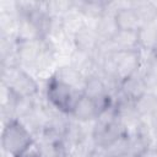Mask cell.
<instances>
[{
	"instance_id": "cell-1",
	"label": "cell",
	"mask_w": 157,
	"mask_h": 157,
	"mask_svg": "<svg viewBox=\"0 0 157 157\" xmlns=\"http://www.w3.org/2000/svg\"><path fill=\"white\" fill-rule=\"evenodd\" d=\"M33 144V135L22 120L11 118L6 123L1 134V146L10 157H25Z\"/></svg>"
},
{
	"instance_id": "cell-2",
	"label": "cell",
	"mask_w": 157,
	"mask_h": 157,
	"mask_svg": "<svg viewBox=\"0 0 157 157\" xmlns=\"http://www.w3.org/2000/svg\"><path fill=\"white\" fill-rule=\"evenodd\" d=\"M2 81L16 98H33V96L38 92L36 80L15 65H10L4 69Z\"/></svg>"
},
{
	"instance_id": "cell-3",
	"label": "cell",
	"mask_w": 157,
	"mask_h": 157,
	"mask_svg": "<svg viewBox=\"0 0 157 157\" xmlns=\"http://www.w3.org/2000/svg\"><path fill=\"white\" fill-rule=\"evenodd\" d=\"M81 92L76 91L71 86L66 85L54 75L48 80L47 83V98L49 103L56 108L60 113L69 114L72 109V105Z\"/></svg>"
},
{
	"instance_id": "cell-4",
	"label": "cell",
	"mask_w": 157,
	"mask_h": 157,
	"mask_svg": "<svg viewBox=\"0 0 157 157\" xmlns=\"http://www.w3.org/2000/svg\"><path fill=\"white\" fill-rule=\"evenodd\" d=\"M74 44L75 49L94 55V53L99 52L102 44L104 43L99 38L94 27L82 25L74 32Z\"/></svg>"
},
{
	"instance_id": "cell-5",
	"label": "cell",
	"mask_w": 157,
	"mask_h": 157,
	"mask_svg": "<svg viewBox=\"0 0 157 157\" xmlns=\"http://www.w3.org/2000/svg\"><path fill=\"white\" fill-rule=\"evenodd\" d=\"M147 92H148L147 83L145 81L144 75L140 74L126 77L118 83V94L131 103L137 102Z\"/></svg>"
},
{
	"instance_id": "cell-6",
	"label": "cell",
	"mask_w": 157,
	"mask_h": 157,
	"mask_svg": "<svg viewBox=\"0 0 157 157\" xmlns=\"http://www.w3.org/2000/svg\"><path fill=\"white\" fill-rule=\"evenodd\" d=\"M99 112L101 109L98 102L81 92L72 105L70 115L78 123H87L91 120H97Z\"/></svg>"
},
{
	"instance_id": "cell-7",
	"label": "cell",
	"mask_w": 157,
	"mask_h": 157,
	"mask_svg": "<svg viewBox=\"0 0 157 157\" xmlns=\"http://www.w3.org/2000/svg\"><path fill=\"white\" fill-rule=\"evenodd\" d=\"M81 92L97 102L104 101L110 96V91L105 78H103L98 74H91L86 76Z\"/></svg>"
},
{
	"instance_id": "cell-8",
	"label": "cell",
	"mask_w": 157,
	"mask_h": 157,
	"mask_svg": "<svg viewBox=\"0 0 157 157\" xmlns=\"http://www.w3.org/2000/svg\"><path fill=\"white\" fill-rule=\"evenodd\" d=\"M113 17L118 31H137L142 25L132 5L118 7L117 10H114Z\"/></svg>"
},
{
	"instance_id": "cell-9",
	"label": "cell",
	"mask_w": 157,
	"mask_h": 157,
	"mask_svg": "<svg viewBox=\"0 0 157 157\" xmlns=\"http://www.w3.org/2000/svg\"><path fill=\"white\" fill-rule=\"evenodd\" d=\"M113 52H131L141 50L139 43L137 31H118L109 43Z\"/></svg>"
},
{
	"instance_id": "cell-10",
	"label": "cell",
	"mask_w": 157,
	"mask_h": 157,
	"mask_svg": "<svg viewBox=\"0 0 157 157\" xmlns=\"http://www.w3.org/2000/svg\"><path fill=\"white\" fill-rule=\"evenodd\" d=\"M55 77H58L59 80H61L63 82H65L66 85L71 86L72 88H75L76 91H78V88H83V83L86 80V75L82 74L81 71H78L77 69H75L71 65H65L61 66L55 74Z\"/></svg>"
},
{
	"instance_id": "cell-11",
	"label": "cell",
	"mask_w": 157,
	"mask_h": 157,
	"mask_svg": "<svg viewBox=\"0 0 157 157\" xmlns=\"http://www.w3.org/2000/svg\"><path fill=\"white\" fill-rule=\"evenodd\" d=\"M94 28L103 43H109L112 40V38L115 36V33L118 32V27L115 25L113 13L112 15L105 13L104 16L98 18Z\"/></svg>"
},
{
	"instance_id": "cell-12",
	"label": "cell",
	"mask_w": 157,
	"mask_h": 157,
	"mask_svg": "<svg viewBox=\"0 0 157 157\" xmlns=\"http://www.w3.org/2000/svg\"><path fill=\"white\" fill-rule=\"evenodd\" d=\"M137 36L140 49H147L152 52L157 42V23L151 22L141 25V27L137 29Z\"/></svg>"
},
{
	"instance_id": "cell-13",
	"label": "cell",
	"mask_w": 157,
	"mask_h": 157,
	"mask_svg": "<svg viewBox=\"0 0 157 157\" xmlns=\"http://www.w3.org/2000/svg\"><path fill=\"white\" fill-rule=\"evenodd\" d=\"M134 108L141 119L145 117L150 118L152 113L157 109V94L148 91L137 102L134 103Z\"/></svg>"
},
{
	"instance_id": "cell-14",
	"label": "cell",
	"mask_w": 157,
	"mask_h": 157,
	"mask_svg": "<svg viewBox=\"0 0 157 157\" xmlns=\"http://www.w3.org/2000/svg\"><path fill=\"white\" fill-rule=\"evenodd\" d=\"M78 12L91 18H101L107 13V2L98 0H86L78 2Z\"/></svg>"
},
{
	"instance_id": "cell-15",
	"label": "cell",
	"mask_w": 157,
	"mask_h": 157,
	"mask_svg": "<svg viewBox=\"0 0 157 157\" xmlns=\"http://www.w3.org/2000/svg\"><path fill=\"white\" fill-rule=\"evenodd\" d=\"M70 65L74 66L75 69H77L78 71H81L82 74H85L86 70H90L94 65V55L75 49V52L71 55Z\"/></svg>"
},
{
	"instance_id": "cell-16",
	"label": "cell",
	"mask_w": 157,
	"mask_h": 157,
	"mask_svg": "<svg viewBox=\"0 0 157 157\" xmlns=\"http://www.w3.org/2000/svg\"><path fill=\"white\" fill-rule=\"evenodd\" d=\"M132 7L136 10L142 25L144 23H151L156 22L157 18V11L153 9L150 1H144V2H134L131 4Z\"/></svg>"
},
{
	"instance_id": "cell-17",
	"label": "cell",
	"mask_w": 157,
	"mask_h": 157,
	"mask_svg": "<svg viewBox=\"0 0 157 157\" xmlns=\"http://www.w3.org/2000/svg\"><path fill=\"white\" fill-rule=\"evenodd\" d=\"M139 157H157V144L150 145Z\"/></svg>"
},
{
	"instance_id": "cell-18",
	"label": "cell",
	"mask_w": 157,
	"mask_h": 157,
	"mask_svg": "<svg viewBox=\"0 0 157 157\" xmlns=\"http://www.w3.org/2000/svg\"><path fill=\"white\" fill-rule=\"evenodd\" d=\"M86 157H109V156L105 153V151H104L103 148L96 147V148H92V150L87 153Z\"/></svg>"
},
{
	"instance_id": "cell-19",
	"label": "cell",
	"mask_w": 157,
	"mask_h": 157,
	"mask_svg": "<svg viewBox=\"0 0 157 157\" xmlns=\"http://www.w3.org/2000/svg\"><path fill=\"white\" fill-rule=\"evenodd\" d=\"M150 121H151V128L157 132V109L152 113V115L150 117Z\"/></svg>"
},
{
	"instance_id": "cell-20",
	"label": "cell",
	"mask_w": 157,
	"mask_h": 157,
	"mask_svg": "<svg viewBox=\"0 0 157 157\" xmlns=\"http://www.w3.org/2000/svg\"><path fill=\"white\" fill-rule=\"evenodd\" d=\"M150 2H151V5L153 6V9L157 11V1H150Z\"/></svg>"
},
{
	"instance_id": "cell-21",
	"label": "cell",
	"mask_w": 157,
	"mask_h": 157,
	"mask_svg": "<svg viewBox=\"0 0 157 157\" xmlns=\"http://www.w3.org/2000/svg\"><path fill=\"white\" fill-rule=\"evenodd\" d=\"M31 157H42V156H39V155H38V151H37V152H36L34 155H32Z\"/></svg>"
}]
</instances>
